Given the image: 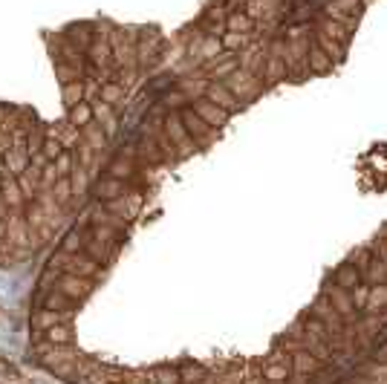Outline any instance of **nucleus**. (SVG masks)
I'll list each match as a JSON object with an SVG mask.
<instances>
[{
    "label": "nucleus",
    "instance_id": "21",
    "mask_svg": "<svg viewBox=\"0 0 387 384\" xmlns=\"http://www.w3.org/2000/svg\"><path fill=\"white\" fill-rule=\"evenodd\" d=\"M361 280L367 283V286H379V283H387V269L381 266V260L373 255L370 257V263H367L364 269H361Z\"/></svg>",
    "mask_w": 387,
    "mask_h": 384
},
{
    "label": "nucleus",
    "instance_id": "22",
    "mask_svg": "<svg viewBox=\"0 0 387 384\" xmlns=\"http://www.w3.org/2000/svg\"><path fill=\"white\" fill-rule=\"evenodd\" d=\"M381 310H387V283L370 286V298H367L364 315H379Z\"/></svg>",
    "mask_w": 387,
    "mask_h": 384
},
{
    "label": "nucleus",
    "instance_id": "6",
    "mask_svg": "<svg viewBox=\"0 0 387 384\" xmlns=\"http://www.w3.org/2000/svg\"><path fill=\"white\" fill-rule=\"evenodd\" d=\"M93 191H95V197H99V202H110V200L125 197L130 185L116 177H102V179H93Z\"/></svg>",
    "mask_w": 387,
    "mask_h": 384
},
{
    "label": "nucleus",
    "instance_id": "23",
    "mask_svg": "<svg viewBox=\"0 0 387 384\" xmlns=\"http://www.w3.org/2000/svg\"><path fill=\"white\" fill-rule=\"evenodd\" d=\"M150 384H182L180 378V367L173 364H162V367H150Z\"/></svg>",
    "mask_w": 387,
    "mask_h": 384
},
{
    "label": "nucleus",
    "instance_id": "13",
    "mask_svg": "<svg viewBox=\"0 0 387 384\" xmlns=\"http://www.w3.org/2000/svg\"><path fill=\"white\" fill-rule=\"evenodd\" d=\"M72 306L75 301L67 298L64 292H58V289H49L41 295V303H38V310H55V312H72Z\"/></svg>",
    "mask_w": 387,
    "mask_h": 384
},
{
    "label": "nucleus",
    "instance_id": "27",
    "mask_svg": "<svg viewBox=\"0 0 387 384\" xmlns=\"http://www.w3.org/2000/svg\"><path fill=\"white\" fill-rule=\"evenodd\" d=\"M61 95H64V107H75L79 102H84V81H70L61 84Z\"/></svg>",
    "mask_w": 387,
    "mask_h": 384
},
{
    "label": "nucleus",
    "instance_id": "5",
    "mask_svg": "<svg viewBox=\"0 0 387 384\" xmlns=\"http://www.w3.org/2000/svg\"><path fill=\"white\" fill-rule=\"evenodd\" d=\"M191 107H194V113H197V116H200L205 125H211L214 130H220V127L231 119V113H228V110L217 107L214 102H208V99H194Z\"/></svg>",
    "mask_w": 387,
    "mask_h": 384
},
{
    "label": "nucleus",
    "instance_id": "14",
    "mask_svg": "<svg viewBox=\"0 0 387 384\" xmlns=\"http://www.w3.org/2000/svg\"><path fill=\"white\" fill-rule=\"evenodd\" d=\"M358 283H364V280H361V269H358L353 260L344 263L338 272H335V286H338V289H347V292H350V289H356Z\"/></svg>",
    "mask_w": 387,
    "mask_h": 384
},
{
    "label": "nucleus",
    "instance_id": "29",
    "mask_svg": "<svg viewBox=\"0 0 387 384\" xmlns=\"http://www.w3.org/2000/svg\"><path fill=\"white\" fill-rule=\"evenodd\" d=\"M125 95H127V90H125L119 81H107V84H102V102H107L110 107H113V104H119V102H125Z\"/></svg>",
    "mask_w": 387,
    "mask_h": 384
},
{
    "label": "nucleus",
    "instance_id": "30",
    "mask_svg": "<svg viewBox=\"0 0 387 384\" xmlns=\"http://www.w3.org/2000/svg\"><path fill=\"white\" fill-rule=\"evenodd\" d=\"M52 168H55V174L61 177V179H64V177H70V174H72V168H75V153L67 147V150L61 153V157H58V159L52 162Z\"/></svg>",
    "mask_w": 387,
    "mask_h": 384
},
{
    "label": "nucleus",
    "instance_id": "16",
    "mask_svg": "<svg viewBox=\"0 0 387 384\" xmlns=\"http://www.w3.org/2000/svg\"><path fill=\"white\" fill-rule=\"evenodd\" d=\"M286 79V64L283 58H275V55L266 52V64H263V72H260V81L263 84H278Z\"/></svg>",
    "mask_w": 387,
    "mask_h": 384
},
{
    "label": "nucleus",
    "instance_id": "28",
    "mask_svg": "<svg viewBox=\"0 0 387 384\" xmlns=\"http://www.w3.org/2000/svg\"><path fill=\"white\" fill-rule=\"evenodd\" d=\"M49 194L55 197V202H58V205L67 208V205H70V200H72V182H70V177L58 179V182L49 188Z\"/></svg>",
    "mask_w": 387,
    "mask_h": 384
},
{
    "label": "nucleus",
    "instance_id": "8",
    "mask_svg": "<svg viewBox=\"0 0 387 384\" xmlns=\"http://www.w3.org/2000/svg\"><path fill=\"white\" fill-rule=\"evenodd\" d=\"M81 136H84V142H87L95 153H107V147H110V133H107L99 122H90V125L81 130Z\"/></svg>",
    "mask_w": 387,
    "mask_h": 384
},
{
    "label": "nucleus",
    "instance_id": "11",
    "mask_svg": "<svg viewBox=\"0 0 387 384\" xmlns=\"http://www.w3.org/2000/svg\"><path fill=\"white\" fill-rule=\"evenodd\" d=\"M321 367H324V364L309 350H295L292 353V373H298V376H315Z\"/></svg>",
    "mask_w": 387,
    "mask_h": 384
},
{
    "label": "nucleus",
    "instance_id": "15",
    "mask_svg": "<svg viewBox=\"0 0 387 384\" xmlns=\"http://www.w3.org/2000/svg\"><path fill=\"white\" fill-rule=\"evenodd\" d=\"M315 29L324 32V35H330L333 41H338L341 47H347V44H350V38H353V29H347V26L338 24V21H330V17H321Z\"/></svg>",
    "mask_w": 387,
    "mask_h": 384
},
{
    "label": "nucleus",
    "instance_id": "1",
    "mask_svg": "<svg viewBox=\"0 0 387 384\" xmlns=\"http://www.w3.org/2000/svg\"><path fill=\"white\" fill-rule=\"evenodd\" d=\"M49 269L52 272H70V275H79V278H90V280H99L104 275V269L99 260H93L87 252H64V248H58V252L49 257Z\"/></svg>",
    "mask_w": 387,
    "mask_h": 384
},
{
    "label": "nucleus",
    "instance_id": "19",
    "mask_svg": "<svg viewBox=\"0 0 387 384\" xmlns=\"http://www.w3.org/2000/svg\"><path fill=\"white\" fill-rule=\"evenodd\" d=\"M313 44H318L326 55H330V61H333V64H338V61L347 58V47H341L338 41H333L330 35H324V32H318V29H315V41H313Z\"/></svg>",
    "mask_w": 387,
    "mask_h": 384
},
{
    "label": "nucleus",
    "instance_id": "26",
    "mask_svg": "<svg viewBox=\"0 0 387 384\" xmlns=\"http://www.w3.org/2000/svg\"><path fill=\"white\" fill-rule=\"evenodd\" d=\"M84 237H87V228L75 225V228H70V232L64 234V240H61V248H64V252H70V255H75V252H84Z\"/></svg>",
    "mask_w": 387,
    "mask_h": 384
},
{
    "label": "nucleus",
    "instance_id": "7",
    "mask_svg": "<svg viewBox=\"0 0 387 384\" xmlns=\"http://www.w3.org/2000/svg\"><path fill=\"white\" fill-rule=\"evenodd\" d=\"M203 99H208V102H214L217 107H223V110H228V113H237L243 104L235 99V95H231V90L223 84V81H211L208 84V90H205V95Z\"/></svg>",
    "mask_w": 387,
    "mask_h": 384
},
{
    "label": "nucleus",
    "instance_id": "17",
    "mask_svg": "<svg viewBox=\"0 0 387 384\" xmlns=\"http://www.w3.org/2000/svg\"><path fill=\"white\" fill-rule=\"evenodd\" d=\"M208 79H200V75H191V79H180V84H177V90L185 95L188 102H194V99H203L205 95V90H208Z\"/></svg>",
    "mask_w": 387,
    "mask_h": 384
},
{
    "label": "nucleus",
    "instance_id": "3",
    "mask_svg": "<svg viewBox=\"0 0 387 384\" xmlns=\"http://www.w3.org/2000/svg\"><path fill=\"white\" fill-rule=\"evenodd\" d=\"M180 119H182V125H185V130H188V136L197 142L200 147H205L211 139L217 136V130L211 127V125H205L197 113H194V107L188 104V107H180Z\"/></svg>",
    "mask_w": 387,
    "mask_h": 384
},
{
    "label": "nucleus",
    "instance_id": "25",
    "mask_svg": "<svg viewBox=\"0 0 387 384\" xmlns=\"http://www.w3.org/2000/svg\"><path fill=\"white\" fill-rule=\"evenodd\" d=\"M255 29V21L243 12V9H231L226 17V32H251Z\"/></svg>",
    "mask_w": 387,
    "mask_h": 384
},
{
    "label": "nucleus",
    "instance_id": "24",
    "mask_svg": "<svg viewBox=\"0 0 387 384\" xmlns=\"http://www.w3.org/2000/svg\"><path fill=\"white\" fill-rule=\"evenodd\" d=\"M44 341H49L52 347H72V330H70V323H55L52 330L44 333Z\"/></svg>",
    "mask_w": 387,
    "mask_h": 384
},
{
    "label": "nucleus",
    "instance_id": "9",
    "mask_svg": "<svg viewBox=\"0 0 387 384\" xmlns=\"http://www.w3.org/2000/svg\"><path fill=\"white\" fill-rule=\"evenodd\" d=\"M136 174H139L136 162L127 159V157H116V159H110V162H107V177H116V179L133 182V179H136Z\"/></svg>",
    "mask_w": 387,
    "mask_h": 384
},
{
    "label": "nucleus",
    "instance_id": "2",
    "mask_svg": "<svg viewBox=\"0 0 387 384\" xmlns=\"http://www.w3.org/2000/svg\"><path fill=\"white\" fill-rule=\"evenodd\" d=\"M361 12H364V0H330L324 6V17L344 24L347 29H356Z\"/></svg>",
    "mask_w": 387,
    "mask_h": 384
},
{
    "label": "nucleus",
    "instance_id": "4",
    "mask_svg": "<svg viewBox=\"0 0 387 384\" xmlns=\"http://www.w3.org/2000/svg\"><path fill=\"white\" fill-rule=\"evenodd\" d=\"M52 289L64 292L67 298H72L75 303H79V301H84L93 292V280L90 278H79V275H70V272H61V275H55V286H52Z\"/></svg>",
    "mask_w": 387,
    "mask_h": 384
},
{
    "label": "nucleus",
    "instance_id": "12",
    "mask_svg": "<svg viewBox=\"0 0 387 384\" xmlns=\"http://www.w3.org/2000/svg\"><path fill=\"white\" fill-rule=\"evenodd\" d=\"M306 64H309V72L313 75H326V72H333V61H330V55H326L318 44H309V55H306Z\"/></svg>",
    "mask_w": 387,
    "mask_h": 384
},
{
    "label": "nucleus",
    "instance_id": "20",
    "mask_svg": "<svg viewBox=\"0 0 387 384\" xmlns=\"http://www.w3.org/2000/svg\"><path fill=\"white\" fill-rule=\"evenodd\" d=\"M289 376H292V361H266L263 364V378L266 381L278 384V381H286Z\"/></svg>",
    "mask_w": 387,
    "mask_h": 384
},
{
    "label": "nucleus",
    "instance_id": "31",
    "mask_svg": "<svg viewBox=\"0 0 387 384\" xmlns=\"http://www.w3.org/2000/svg\"><path fill=\"white\" fill-rule=\"evenodd\" d=\"M350 298H353V306H356V310L364 312L367 298H370V286H367V283H358L356 289H350Z\"/></svg>",
    "mask_w": 387,
    "mask_h": 384
},
{
    "label": "nucleus",
    "instance_id": "10",
    "mask_svg": "<svg viewBox=\"0 0 387 384\" xmlns=\"http://www.w3.org/2000/svg\"><path fill=\"white\" fill-rule=\"evenodd\" d=\"M255 29L251 32H223L220 35V44H223V52H231V55H237V52H243L251 41H255Z\"/></svg>",
    "mask_w": 387,
    "mask_h": 384
},
{
    "label": "nucleus",
    "instance_id": "18",
    "mask_svg": "<svg viewBox=\"0 0 387 384\" xmlns=\"http://www.w3.org/2000/svg\"><path fill=\"white\" fill-rule=\"evenodd\" d=\"M67 122H70L72 127L84 130L90 122H95V116H93V104H90V102H79L75 107H70V110H67Z\"/></svg>",
    "mask_w": 387,
    "mask_h": 384
}]
</instances>
